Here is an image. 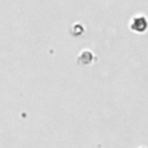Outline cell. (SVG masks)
<instances>
[{
  "label": "cell",
  "instance_id": "cell-1",
  "mask_svg": "<svg viewBox=\"0 0 148 148\" xmlns=\"http://www.w3.org/2000/svg\"><path fill=\"white\" fill-rule=\"evenodd\" d=\"M130 28L138 32H143L147 28V21L145 16H134L130 23Z\"/></svg>",
  "mask_w": 148,
  "mask_h": 148
}]
</instances>
